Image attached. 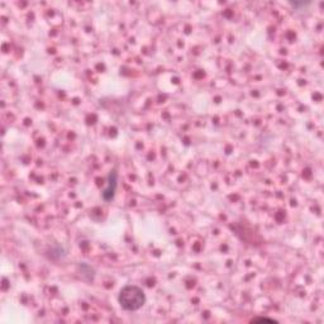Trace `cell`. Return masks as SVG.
I'll use <instances>...</instances> for the list:
<instances>
[{
    "label": "cell",
    "instance_id": "cell-1",
    "mask_svg": "<svg viewBox=\"0 0 324 324\" xmlns=\"http://www.w3.org/2000/svg\"><path fill=\"white\" fill-rule=\"evenodd\" d=\"M145 303L146 294L139 286L127 285L119 292V304L127 311L138 310L145 305Z\"/></svg>",
    "mask_w": 324,
    "mask_h": 324
},
{
    "label": "cell",
    "instance_id": "cell-2",
    "mask_svg": "<svg viewBox=\"0 0 324 324\" xmlns=\"http://www.w3.org/2000/svg\"><path fill=\"white\" fill-rule=\"evenodd\" d=\"M117 185H118V175H117L116 171H112L109 173V177H108V185L103 191L104 200H106V202L113 200V198L116 195Z\"/></svg>",
    "mask_w": 324,
    "mask_h": 324
},
{
    "label": "cell",
    "instance_id": "cell-3",
    "mask_svg": "<svg viewBox=\"0 0 324 324\" xmlns=\"http://www.w3.org/2000/svg\"><path fill=\"white\" fill-rule=\"evenodd\" d=\"M257 321H265V322H275L273 319H270V318H256L252 322H257Z\"/></svg>",
    "mask_w": 324,
    "mask_h": 324
}]
</instances>
